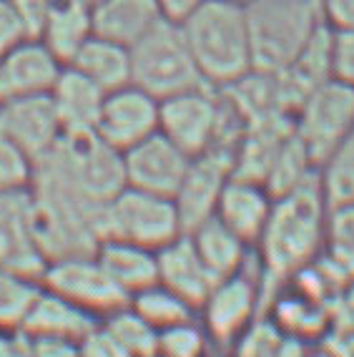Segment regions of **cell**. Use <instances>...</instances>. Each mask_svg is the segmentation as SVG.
I'll return each mask as SVG.
<instances>
[{
    "label": "cell",
    "instance_id": "obj_1",
    "mask_svg": "<svg viewBox=\"0 0 354 357\" xmlns=\"http://www.w3.org/2000/svg\"><path fill=\"white\" fill-rule=\"evenodd\" d=\"M327 211L319 172L302 186L274 199L272 214L266 219L259 242V282L261 297L282 287L291 277L319 259L327 244Z\"/></svg>",
    "mask_w": 354,
    "mask_h": 357
},
{
    "label": "cell",
    "instance_id": "obj_2",
    "mask_svg": "<svg viewBox=\"0 0 354 357\" xmlns=\"http://www.w3.org/2000/svg\"><path fill=\"white\" fill-rule=\"evenodd\" d=\"M178 26L199 76L209 89H229L252 73V45L244 3L203 0L184 20H178Z\"/></svg>",
    "mask_w": 354,
    "mask_h": 357
},
{
    "label": "cell",
    "instance_id": "obj_3",
    "mask_svg": "<svg viewBox=\"0 0 354 357\" xmlns=\"http://www.w3.org/2000/svg\"><path fill=\"white\" fill-rule=\"evenodd\" d=\"M252 45V70L282 73L311 40L324 18L299 0H249L244 3Z\"/></svg>",
    "mask_w": 354,
    "mask_h": 357
},
{
    "label": "cell",
    "instance_id": "obj_4",
    "mask_svg": "<svg viewBox=\"0 0 354 357\" xmlns=\"http://www.w3.org/2000/svg\"><path fill=\"white\" fill-rule=\"evenodd\" d=\"M36 166H43L58 176L68 189L83 197L88 204L103 206L106 202L126 186L123 176V156L111 149L106 141L88 134H63L45 159Z\"/></svg>",
    "mask_w": 354,
    "mask_h": 357
},
{
    "label": "cell",
    "instance_id": "obj_5",
    "mask_svg": "<svg viewBox=\"0 0 354 357\" xmlns=\"http://www.w3.org/2000/svg\"><path fill=\"white\" fill-rule=\"evenodd\" d=\"M131 83L156 101L206 86L191 58L181 26L174 20H158L144 38L128 48Z\"/></svg>",
    "mask_w": 354,
    "mask_h": 357
},
{
    "label": "cell",
    "instance_id": "obj_6",
    "mask_svg": "<svg viewBox=\"0 0 354 357\" xmlns=\"http://www.w3.org/2000/svg\"><path fill=\"white\" fill-rule=\"evenodd\" d=\"M98 234H101V242L118 239V242L158 252L184 234V227L174 199L123 186L98 211Z\"/></svg>",
    "mask_w": 354,
    "mask_h": 357
},
{
    "label": "cell",
    "instance_id": "obj_7",
    "mask_svg": "<svg viewBox=\"0 0 354 357\" xmlns=\"http://www.w3.org/2000/svg\"><path fill=\"white\" fill-rule=\"evenodd\" d=\"M294 136L319 166L354 134V89L329 78L316 86L291 116Z\"/></svg>",
    "mask_w": 354,
    "mask_h": 357
},
{
    "label": "cell",
    "instance_id": "obj_8",
    "mask_svg": "<svg viewBox=\"0 0 354 357\" xmlns=\"http://www.w3.org/2000/svg\"><path fill=\"white\" fill-rule=\"evenodd\" d=\"M264 307L259 277L241 269L236 275L216 280L206 300L197 310L201 327L214 347L231 350L236 340L256 322Z\"/></svg>",
    "mask_w": 354,
    "mask_h": 357
},
{
    "label": "cell",
    "instance_id": "obj_9",
    "mask_svg": "<svg viewBox=\"0 0 354 357\" xmlns=\"http://www.w3.org/2000/svg\"><path fill=\"white\" fill-rule=\"evenodd\" d=\"M40 287L81 307L91 317L103 319L128 305V297L116 287L95 255L63 257L45 264Z\"/></svg>",
    "mask_w": 354,
    "mask_h": 357
},
{
    "label": "cell",
    "instance_id": "obj_10",
    "mask_svg": "<svg viewBox=\"0 0 354 357\" xmlns=\"http://www.w3.org/2000/svg\"><path fill=\"white\" fill-rule=\"evenodd\" d=\"M231 176H234V151L231 149L214 146L199 156H191L184 181L174 194V204H176L184 234L194 229L197 224L214 217L216 202Z\"/></svg>",
    "mask_w": 354,
    "mask_h": 357
},
{
    "label": "cell",
    "instance_id": "obj_11",
    "mask_svg": "<svg viewBox=\"0 0 354 357\" xmlns=\"http://www.w3.org/2000/svg\"><path fill=\"white\" fill-rule=\"evenodd\" d=\"M95 136L116 151H128L158 131V101L139 86H123L103 96Z\"/></svg>",
    "mask_w": 354,
    "mask_h": 357
},
{
    "label": "cell",
    "instance_id": "obj_12",
    "mask_svg": "<svg viewBox=\"0 0 354 357\" xmlns=\"http://www.w3.org/2000/svg\"><path fill=\"white\" fill-rule=\"evenodd\" d=\"M121 156H123L126 186L169 199H174V194L178 192L191 161L189 153H184L158 131L139 141Z\"/></svg>",
    "mask_w": 354,
    "mask_h": 357
},
{
    "label": "cell",
    "instance_id": "obj_13",
    "mask_svg": "<svg viewBox=\"0 0 354 357\" xmlns=\"http://www.w3.org/2000/svg\"><path fill=\"white\" fill-rule=\"evenodd\" d=\"M0 136L15 144L36 164L45 159L63 136L51 96L45 93L0 101Z\"/></svg>",
    "mask_w": 354,
    "mask_h": 357
},
{
    "label": "cell",
    "instance_id": "obj_14",
    "mask_svg": "<svg viewBox=\"0 0 354 357\" xmlns=\"http://www.w3.org/2000/svg\"><path fill=\"white\" fill-rule=\"evenodd\" d=\"M63 63L38 38H26L0 56V101L45 96Z\"/></svg>",
    "mask_w": 354,
    "mask_h": 357
},
{
    "label": "cell",
    "instance_id": "obj_15",
    "mask_svg": "<svg viewBox=\"0 0 354 357\" xmlns=\"http://www.w3.org/2000/svg\"><path fill=\"white\" fill-rule=\"evenodd\" d=\"M0 267L40 280L45 259L31 222V192L0 194Z\"/></svg>",
    "mask_w": 354,
    "mask_h": 357
},
{
    "label": "cell",
    "instance_id": "obj_16",
    "mask_svg": "<svg viewBox=\"0 0 354 357\" xmlns=\"http://www.w3.org/2000/svg\"><path fill=\"white\" fill-rule=\"evenodd\" d=\"M272 204L274 197L266 192L264 184L252 181V178L231 176L216 202L214 217L239 239H244L249 247H254L272 214Z\"/></svg>",
    "mask_w": 354,
    "mask_h": 357
},
{
    "label": "cell",
    "instance_id": "obj_17",
    "mask_svg": "<svg viewBox=\"0 0 354 357\" xmlns=\"http://www.w3.org/2000/svg\"><path fill=\"white\" fill-rule=\"evenodd\" d=\"M158 264V284H164L174 294H178L184 302H189L194 310L201 307L206 294L214 287V275H211L197 249L191 244L189 234L176 236L174 242L161 247L156 252Z\"/></svg>",
    "mask_w": 354,
    "mask_h": 357
},
{
    "label": "cell",
    "instance_id": "obj_18",
    "mask_svg": "<svg viewBox=\"0 0 354 357\" xmlns=\"http://www.w3.org/2000/svg\"><path fill=\"white\" fill-rule=\"evenodd\" d=\"M164 20L156 0H101L91 8V33L131 48Z\"/></svg>",
    "mask_w": 354,
    "mask_h": 357
},
{
    "label": "cell",
    "instance_id": "obj_19",
    "mask_svg": "<svg viewBox=\"0 0 354 357\" xmlns=\"http://www.w3.org/2000/svg\"><path fill=\"white\" fill-rule=\"evenodd\" d=\"M48 96L63 134H88L95 128L106 93L76 68L63 66Z\"/></svg>",
    "mask_w": 354,
    "mask_h": 357
},
{
    "label": "cell",
    "instance_id": "obj_20",
    "mask_svg": "<svg viewBox=\"0 0 354 357\" xmlns=\"http://www.w3.org/2000/svg\"><path fill=\"white\" fill-rule=\"evenodd\" d=\"M93 255L128 300L133 294H139L141 289L158 282L156 252H151V249L118 242V239H103V242H98Z\"/></svg>",
    "mask_w": 354,
    "mask_h": 357
},
{
    "label": "cell",
    "instance_id": "obj_21",
    "mask_svg": "<svg viewBox=\"0 0 354 357\" xmlns=\"http://www.w3.org/2000/svg\"><path fill=\"white\" fill-rule=\"evenodd\" d=\"M101 319L91 317L88 312H83L81 307H76L73 302L40 287L20 332L23 335H43V337H66L78 342Z\"/></svg>",
    "mask_w": 354,
    "mask_h": 357
},
{
    "label": "cell",
    "instance_id": "obj_22",
    "mask_svg": "<svg viewBox=\"0 0 354 357\" xmlns=\"http://www.w3.org/2000/svg\"><path fill=\"white\" fill-rule=\"evenodd\" d=\"M197 249V255L206 264L214 280H224L231 277L241 269H247L249 261V244L226 229L216 217H209L206 222L197 224L191 231H186Z\"/></svg>",
    "mask_w": 354,
    "mask_h": 357
},
{
    "label": "cell",
    "instance_id": "obj_23",
    "mask_svg": "<svg viewBox=\"0 0 354 357\" xmlns=\"http://www.w3.org/2000/svg\"><path fill=\"white\" fill-rule=\"evenodd\" d=\"M70 68L93 81L103 93L123 89L131 83V53L126 45L111 43L106 38L91 36L70 58Z\"/></svg>",
    "mask_w": 354,
    "mask_h": 357
},
{
    "label": "cell",
    "instance_id": "obj_24",
    "mask_svg": "<svg viewBox=\"0 0 354 357\" xmlns=\"http://www.w3.org/2000/svg\"><path fill=\"white\" fill-rule=\"evenodd\" d=\"M91 10L88 8L70 3V0H53L45 26L38 40L61 61L63 66L70 63L86 40L91 38Z\"/></svg>",
    "mask_w": 354,
    "mask_h": 357
},
{
    "label": "cell",
    "instance_id": "obj_25",
    "mask_svg": "<svg viewBox=\"0 0 354 357\" xmlns=\"http://www.w3.org/2000/svg\"><path fill=\"white\" fill-rule=\"evenodd\" d=\"M272 322L279 327V332L284 337L297 340V342L322 337V335H327L329 325H332L329 307L322 305V302L309 300L302 292H284L279 300H274Z\"/></svg>",
    "mask_w": 354,
    "mask_h": 357
},
{
    "label": "cell",
    "instance_id": "obj_26",
    "mask_svg": "<svg viewBox=\"0 0 354 357\" xmlns=\"http://www.w3.org/2000/svg\"><path fill=\"white\" fill-rule=\"evenodd\" d=\"M314 174H316V166L311 164L309 153L304 151V146L297 141L294 131H291V136L282 144L272 166H269V172H266L264 186L266 192L277 199L282 194H289L291 189L302 186Z\"/></svg>",
    "mask_w": 354,
    "mask_h": 357
},
{
    "label": "cell",
    "instance_id": "obj_27",
    "mask_svg": "<svg viewBox=\"0 0 354 357\" xmlns=\"http://www.w3.org/2000/svg\"><path fill=\"white\" fill-rule=\"evenodd\" d=\"M40 292V280L0 267V330L20 332Z\"/></svg>",
    "mask_w": 354,
    "mask_h": 357
},
{
    "label": "cell",
    "instance_id": "obj_28",
    "mask_svg": "<svg viewBox=\"0 0 354 357\" xmlns=\"http://www.w3.org/2000/svg\"><path fill=\"white\" fill-rule=\"evenodd\" d=\"M128 305L141 314L151 327H156L158 332L166 327H174L178 322L197 317V310L184 302L178 294H174L171 289H166L164 284H151V287L141 289L139 294H133Z\"/></svg>",
    "mask_w": 354,
    "mask_h": 357
},
{
    "label": "cell",
    "instance_id": "obj_29",
    "mask_svg": "<svg viewBox=\"0 0 354 357\" xmlns=\"http://www.w3.org/2000/svg\"><path fill=\"white\" fill-rule=\"evenodd\" d=\"M101 325L114 335L116 342L131 357H151L156 355L158 330L151 327L131 305L121 307L114 314L101 319Z\"/></svg>",
    "mask_w": 354,
    "mask_h": 357
},
{
    "label": "cell",
    "instance_id": "obj_30",
    "mask_svg": "<svg viewBox=\"0 0 354 357\" xmlns=\"http://www.w3.org/2000/svg\"><path fill=\"white\" fill-rule=\"evenodd\" d=\"M319 184L329 206L354 202V134L319 166Z\"/></svg>",
    "mask_w": 354,
    "mask_h": 357
},
{
    "label": "cell",
    "instance_id": "obj_31",
    "mask_svg": "<svg viewBox=\"0 0 354 357\" xmlns=\"http://www.w3.org/2000/svg\"><path fill=\"white\" fill-rule=\"evenodd\" d=\"M209 350H214V344L199 317H191L158 332L156 352L161 357H203Z\"/></svg>",
    "mask_w": 354,
    "mask_h": 357
},
{
    "label": "cell",
    "instance_id": "obj_32",
    "mask_svg": "<svg viewBox=\"0 0 354 357\" xmlns=\"http://www.w3.org/2000/svg\"><path fill=\"white\" fill-rule=\"evenodd\" d=\"M33 178H36V161L0 136V194L31 192Z\"/></svg>",
    "mask_w": 354,
    "mask_h": 357
},
{
    "label": "cell",
    "instance_id": "obj_33",
    "mask_svg": "<svg viewBox=\"0 0 354 357\" xmlns=\"http://www.w3.org/2000/svg\"><path fill=\"white\" fill-rule=\"evenodd\" d=\"M332 78L354 89V28L332 31Z\"/></svg>",
    "mask_w": 354,
    "mask_h": 357
},
{
    "label": "cell",
    "instance_id": "obj_34",
    "mask_svg": "<svg viewBox=\"0 0 354 357\" xmlns=\"http://www.w3.org/2000/svg\"><path fill=\"white\" fill-rule=\"evenodd\" d=\"M78 357H131L118 342L114 340V335L98 322L93 330H88L78 340Z\"/></svg>",
    "mask_w": 354,
    "mask_h": 357
},
{
    "label": "cell",
    "instance_id": "obj_35",
    "mask_svg": "<svg viewBox=\"0 0 354 357\" xmlns=\"http://www.w3.org/2000/svg\"><path fill=\"white\" fill-rule=\"evenodd\" d=\"M23 352L26 357H78V342L66 337L23 335Z\"/></svg>",
    "mask_w": 354,
    "mask_h": 357
},
{
    "label": "cell",
    "instance_id": "obj_36",
    "mask_svg": "<svg viewBox=\"0 0 354 357\" xmlns=\"http://www.w3.org/2000/svg\"><path fill=\"white\" fill-rule=\"evenodd\" d=\"M26 38V28H23L15 3L13 0H0V56Z\"/></svg>",
    "mask_w": 354,
    "mask_h": 357
},
{
    "label": "cell",
    "instance_id": "obj_37",
    "mask_svg": "<svg viewBox=\"0 0 354 357\" xmlns=\"http://www.w3.org/2000/svg\"><path fill=\"white\" fill-rule=\"evenodd\" d=\"M329 319L334 322L337 330L354 332V282H349L334 297L332 310H329Z\"/></svg>",
    "mask_w": 354,
    "mask_h": 357
},
{
    "label": "cell",
    "instance_id": "obj_38",
    "mask_svg": "<svg viewBox=\"0 0 354 357\" xmlns=\"http://www.w3.org/2000/svg\"><path fill=\"white\" fill-rule=\"evenodd\" d=\"M322 18L332 31L354 28V0H324Z\"/></svg>",
    "mask_w": 354,
    "mask_h": 357
},
{
    "label": "cell",
    "instance_id": "obj_39",
    "mask_svg": "<svg viewBox=\"0 0 354 357\" xmlns=\"http://www.w3.org/2000/svg\"><path fill=\"white\" fill-rule=\"evenodd\" d=\"M156 3H158V8H161V13H164L166 20L178 23V20H184L194 8L201 6L203 0H156Z\"/></svg>",
    "mask_w": 354,
    "mask_h": 357
},
{
    "label": "cell",
    "instance_id": "obj_40",
    "mask_svg": "<svg viewBox=\"0 0 354 357\" xmlns=\"http://www.w3.org/2000/svg\"><path fill=\"white\" fill-rule=\"evenodd\" d=\"M0 357H26V352H23V335L20 332L0 330Z\"/></svg>",
    "mask_w": 354,
    "mask_h": 357
},
{
    "label": "cell",
    "instance_id": "obj_41",
    "mask_svg": "<svg viewBox=\"0 0 354 357\" xmlns=\"http://www.w3.org/2000/svg\"><path fill=\"white\" fill-rule=\"evenodd\" d=\"M203 357H236L231 350H222V347H214V350H209Z\"/></svg>",
    "mask_w": 354,
    "mask_h": 357
},
{
    "label": "cell",
    "instance_id": "obj_42",
    "mask_svg": "<svg viewBox=\"0 0 354 357\" xmlns=\"http://www.w3.org/2000/svg\"><path fill=\"white\" fill-rule=\"evenodd\" d=\"M299 3H307V6L316 8V10H319V13H322V6H324V0H299Z\"/></svg>",
    "mask_w": 354,
    "mask_h": 357
},
{
    "label": "cell",
    "instance_id": "obj_43",
    "mask_svg": "<svg viewBox=\"0 0 354 357\" xmlns=\"http://www.w3.org/2000/svg\"><path fill=\"white\" fill-rule=\"evenodd\" d=\"M70 3H78V6L88 8V10H91V8H93L95 3H101V0H70Z\"/></svg>",
    "mask_w": 354,
    "mask_h": 357
},
{
    "label": "cell",
    "instance_id": "obj_44",
    "mask_svg": "<svg viewBox=\"0 0 354 357\" xmlns=\"http://www.w3.org/2000/svg\"><path fill=\"white\" fill-rule=\"evenodd\" d=\"M236 3H249V0H236Z\"/></svg>",
    "mask_w": 354,
    "mask_h": 357
},
{
    "label": "cell",
    "instance_id": "obj_45",
    "mask_svg": "<svg viewBox=\"0 0 354 357\" xmlns=\"http://www.w3.org/2000/svg\"><path fill=\"white\" fill-rule=\"evenodd\" d=\"M151 357H161V355H158V352H156V355H151Z\"/></svg>",
    "mask_w": 354,
    "mask_h": 357
}]
</instances>
